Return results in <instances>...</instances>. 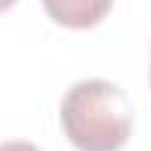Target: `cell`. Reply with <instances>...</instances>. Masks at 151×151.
Listing matches in <instances>:
<instances>
[{"label": "cell", "instance_id": "obj_1", "mask_svg": "<svg viewBox=\"0 0 151 151\" xmlns=\"http://www.w3.org/2000/svg\"><path fill=\"white\" fill-rule=\"evenodd\" d=\"M59 124L77 151H122L133 133V107L110 80H80L59 104Z\"/></svg>", "mask_w": 151, "mask_h": 151}, {"label": "cell", "instance_id": "obj_2", "mask_svg": "<svg viewBox=\"0 0 151 151\" xmlns=\"http://www.w3.org/2000/svg\"><path fill=\"white\" fill-rule=\"evenodd\" d=\"M42 6H45L47 18L59 27L89 30L110 15L113 0H42Z\"/></svg>", "mask_w": 151, "mask_h": 151}, {"label": "cell", "instance_id": "obj_3", "mask_svg": "<svg viewBox=\"0 0 151 151\" xmlns=\"http://www.w3.org/2000/svg\"><path fill=\"white\" fill-rule=\"evenodd\" d=\"M0 151H42V148L33 145V142H27V139H9V142L0 145Z\"/></svg>", "mask_w": 151, "mask_h": 151}, {"label": "cell", "instance_id": "obj_4", "mask_svg": "<svg viewBox=\"0 0 151 151\" xmlns=\"http://www.w3.org/2000/svg\"><path fill=\"white\" fill-rule=\"evenodd\" d=\"M18 3V0H0V12H6V9H12Z\"/></svg>", "mask_w": 151, "mask_h": 151}]
</instances>
